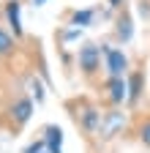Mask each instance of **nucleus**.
<instances>
[{"mask_svg":"<svg viewBox=\"0 0 150 153\" xmlns=\"http://www.w3.org/2000/svg\"><path fill=\"white\" fill-rule=\"evenodd\" d=\"M63 38H66V41H77V38H82V27H71V30H66Z\"/></svg>","mask_w":150,"mask_h":153,"instance_id":"14","label":"nucleus"},{"mask_svg":"<svg viewBox=\"0 0 150 153\" xmlns=\"http://www.w3.org/2000/svg\"><path fill=\"white\" fill-rule=\"evenodd\" d=\"M106 3H109L112 8H123V3H126V0H106Z\"/></svg>","mask_w":150,"mask_h":153,"instance_id":"16","label":"nucleus"},{"mask_svg":"<svg viewBox=\"0 0 150 153\" xmlns=\"http://www.w3.org/2000/svg\"><path fill=\"white\" fill-rule=\"evenodd\" d=\"M101 60H104V52H101L98 44H93V41H85L77 49V68H79V74L87 82H93L101 74Z\"/></svg>","mask_w":150,"mask_h":153,"instance_id":"2","label":"nucleus"},{"mask_svg":"<svg viewBox=\"0 0 150 153\" xmlns=\"http://www.w3.org/2000/svg\"><path fill=\"white\" fill-rule=\"evenodd\" d=\"M134 134H137V140L150 150V115H142V118L137 120V128H134Z\"/></svg>","mask_w":150,"mask_h":153,"instance_id":"11","label":"nucleus"},{"mask_svg":"<svg viewBox=\"0 0 150 153\" xmlns=\"http://www.w3.org/2000/svg\"><path fill=\"white\" fill-rule=\"evenodd\" d=\"M14 52H16V36L0 25V60L8 57V55H14Z\"/></svg>","mask_w":150,"mask_h":153,"instance_id":"10","label":"nucleus"},{"mask_svg":"<svg viewBox=\"0 0 150 153\" xmlns=\"http://www.w3.org/2000/svg\"><path fill=\"white\" fill-rule=\"evenodd\" d=\"M41 153H49V150H41Z\"/></svg>","mask_w":150,"mask_h":153,"instance_id":"18","label":"nucleus"},{"mask_svg":"<svg viewBox=\"0 0 150 153\" xmlns=\"http://www.w3.org/2000/svg\"><path fill=\"white\" fill-rule=\"evenodd\" d=\"M19 8H22V3H19V0H6V6H3V11H6V22H8V27H11V33L16 36V41H19V38L25 36Z\"/></svg>","mask_w":150,"mask_h":153,"instance_id":"7","label":"nucleus"},{"mask_svg":"<svg viewBox=\"0 0 150 153\" xmlns=\"http://www.w3.org/2000/svg\"><path fill=\"white\" fill-rule=\"evenodd\" d=\"M98 93H101V101L106 107L117 109L128 99V82H126V76H106V79L98 85Z\"/></svg>","mask_w":150,"mask_h":153,"instance_id":"3","label":"nucleus"},{"mask_svg":"<svg viewBox=\"0 0 150 153\" xmlns=\"http://www.w3.org/2000/svg\"><path fill=\"white\" fill-rule=\"evenodd\" d=\"M41 150H47V140H44V137L33 140V142H30V145H27V148H25L22 153H41Z\"/></svg>","mask_w":150,"mask_h":153,"instance_id":"13","label":"nucleus"},{"mask_svg":"<svg viewBox=\"0 0 150 153\" xmlns=\"http://www.w3.org/2000/svg\"><path fill=\"white\" fill-rule=\"evenodd\" d=\"M66 109L71 112L77 128L85 134V137H93V134L101 131V120H104V112L93 104L87 96H77V99H68L66 101Z\"/></svg>","mask_w":150,"mask_h":153,"instance_id":"1","label":"nucleus"},{"mask_svg":"<svg viewBox=\"0 0 150 153\" xmlns=\"http://www.w3.org/2000/svg\"><path fill=\"white\" fill-rule=\"evenodd\" d=\"M30 118H33V101H30V96H16V99L11 101V107H8V123L14 128H22Z\"/></svg>","mask_w":150,"mask_h":153,"instance_id":"5","label":"nucleus"},{"mask_svg":"<svg viewBox=\"0 0 150 153\" xmlns=\"http://www.w3.org/2000/svg\"><path fill=\"white\" fill-rule=\"evenodd\" d=\"M41 131H44L41 137L47 140V150H49V153H63V131H60V126L49 123V126H44Z\"/></svg>","mask_w":150,"mask_h":153,"instance_id":"8","label":"nucleus"},{"mask_svg":"<svg viewBox=\"0 0 150 153\" xmlns=\"http://www.w3.org/2000/svg\"><path fill=\"white\" fill-rule=\"evenodd\" d=\"M33 90H35V101H41L44 99V90H41V85L35 82V79H33Z\"/></svg>","mask_w":150,"mask_h":153,"instance_id":"15","label":"nucleus"},{"mask_svg":"<svg viewBox=\"0 0 150 153\" xmlns=\"http://www.w3.org/2000/svg\"><path fill=\"white\" fill-rule=\"evenodd\" d=\"M117 27H115V36H117V41H123V44H128L131 41V36H134V19H131V14L123 8L120 11V16H117V22H115Z\"/></svg>","mask_w":150,"mask_h":153,"instance_id":"9","label":"nucleus"},{"mask_svg":"<svg viewBox=\"0 0 150 153\" xmlns=\"http://www.w3.org/2000/svg\"><path fill=\"white\" fill-rule=\"evenodd\" d=\"M126 82H128V99H126V104L131 109H137V104L142 101V96H145V71L142 68L128 71L126 74Z\"/></svg>","mask_w":150,"mask_h":153,"instance_id":"6","label":"nucleus"},{"mask_svg":"<svg viewBox=\"0 0 150 153\" xmlns=\"http://www.w3.org/2000/svg\"><path fill=\"white\" fill-rule=\"evenodd\" d=\"M101 52H104V71L106 76H126L131 71V63H128V55L112 44H101Z\"/></svg>","mask_w":150,"mask_h":153,"instance_id":"4","label":"nucleus"},{"mask_svg":"<svg viewBox=\"0 0 150 153\" xmlns=\"http://www.w3.org/2000/svg\"><path fill=\"white\" fill-rule=\"evenodd\" d=\"M93 16H96L93 8H79V11L71 14V25L74 27H87V25H93Z\"/></svg>","mask_w":150,"mask_h":153,"instance_id":"12","label":"nucleus"},{"mask_svg":"<svg viewBox=\"0 0 150 153\" xmlns=\"http://www.w3.org/2000/svg\"><path fill=\"white\" fill-rule=\"evenodd\" d=\"M44 3H47V0H30V6H33V8H38V6H44Z\"/></svg>","mask_w":150,"mask_h":153,"instance_id":"17","label":"nucleus"}]
</instances>
